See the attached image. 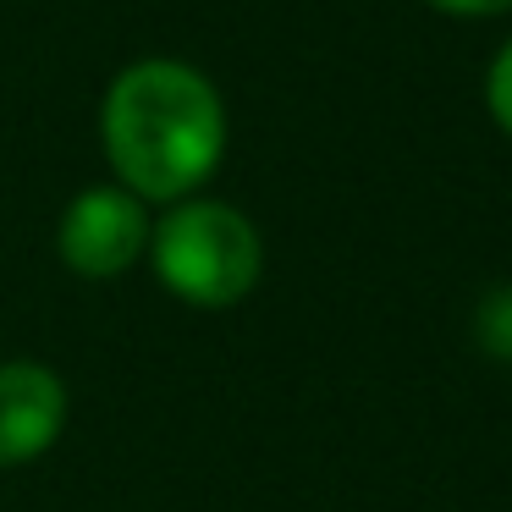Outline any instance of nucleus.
I'll return each mask as SVG.
<instances>
[{
    "label": "nucleus",
    "mask_w": 512,
    "mask_h": 512,
    "mask_svg": "<svg viewBox=\"0 0 512 512\" xmlns=\"http://www.w3.org/2000/svg\"><path fill=\"white\" fill-rule=\"evenodd\" d=\"M100 144L116 188L144 204H182L226 155V105L199 67L149 56L122 67L105 89Z\"/></svg>",
    "instance_id": "f257e3e1"
},
{
    "label": "nucleus",
    "mask_w": 512,
    "mask_h": 512,
    "mask_svg": "<svg viewBox=\"0 0 512 512\" xmlns=\"http://www.w3.org/2000/svg\"><path fill=\"white\" fill-rule=\"evenodd\" d=\"M149 265L188 309H232L265 276V243L237 204L182 199L149 226Z\"/></svg>",
    "instance_id": "f03ea898"
},
{
    "label": "nucleus",
    "mask_w": 512,
    "mask_h": 512,
    "mask_svg": "<svg viewBox=\"0 0 512 512\" xmlns=\"http://www.w3.org/2000/svg\"><path fill=\"white\" fill-rule=\"evenodd\" d=\"M56 254L83 281H116L149 254V204L116 182H94L61 210Z\"/></svg>",
    "instance_id": "7ed1b4c3"
},
{
    "label": "nucleus",
    "mask_w": 512,
    "mask_h": 512,
    "mask_svg": "<svg viewBox=\"0 0 512 512\" xmlns=\"http://www.w3.org/2000/svg\"><path fill=\"white\" fill-rule=\"evenodd\" d=\"M72 391L45 358H0V468H28L61 441Z\"/></svg>",
    "instance_id": "20e7f679"
},
{
    "label": "nucleus",
    "mask_w": 512,
    "mask_h": 512,
    "mask_svg": "<svg viewBox=\"0 0 512 512\" xmlns=\"http://www.w3.org/2000/svg\"><path fill=\"white\" fill-rule=\"evenodd\" d=\"M474 336H479V347H485L490 358L512 364V287L490 292V298L479 303V314H474Z\"/></svg>",
    "instance_id": "39448f33"
},
{
    "label": "nucleus",
    "mask_w": 512,
    "mask_h": 512,
    "mask_svg": "<svg viewBox=\"0 0 512 512\" xmlns=\"http://www.w3.org/2000/svg\"><path fill=\"white\" fill-rule=\"evenodd\" d=\"M485 100H490V116L512 133V39L501 45V56L490 61V78H485Z\"/></svg>",
    "instance_id": "423d86ee"
},
{
    "label": "nucleus",
    "mask_w": 512,
    "mask_h": 512,
    "mask_svg": "<svg viewBox=\"0 0 512 512\" xmlns=\"http://www.w3.org/2000/svg\"><path fill=\"white\" fill-rule=\"evenodd\" d=\"M441 12H457V17H490V12H507L512 0H430Z\"/></svg>",
    "instance_id": "0eeeda50"
}]
</instances>
